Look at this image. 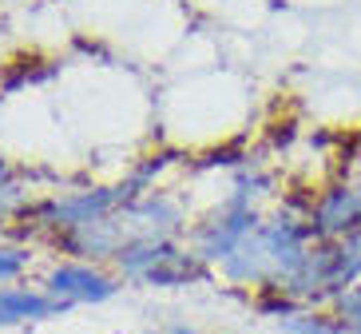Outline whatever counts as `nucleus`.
<instances>
[{
	"label": "nucleus",
	"instance_id": "5",
	"mask_svg": "<svg viewBox=\"0 0 361 334\" xmlns=\"http://www.w3.org/2000/svg\"><path fill=\"white\" fill-rule=\"evenodd\" d=\"M334 306H338V318L345 323V330L361 334V287H345L341 294H334Z\"/></svg>",
	"mask_w": 361,
	"mask_h": 334
},
{
	"label": "nucleus",
	"instance_id": "2",
	"mask_svg": "<svg viewBox=\"0 0 361 334\" xmlns=\"http://www.w3.org/2000/svg\"><path fill=\"white\" fill-rule=\"evenodd\" d=\"M48 291L68 302H104V299H111L116 282L92 267H60V270H52Z\"/></svg>",
	"mask_w": 361,
	"mask_h": 334
},
{
	"label": "nucleus",
	"instance_id": "1",
	"mask_svg": "<svg viewBox=\"0 0 361 334\" xmlns=\"http://www.w3.org/2000/svg\"><path fill=\"white\" fill-rule=\"evenodd\" d=\"M314 235H353L361 231V187H329L314 207Z\"/></svg>",
	"mask_w": 361,
	"mask_h": 334
},
{
	"label": "nucleus",
	"instance_id": "4",
	"mask_svg": "<svg viewBox=\"0 0 361 334\" xmlns=\"http://www.w3.org/2000/svg\"><path fill=\"white\" fill-rule=\"evenodd\" d=\"M286 330L294 334H345V323L338 314H294L286 323Z\"/></svg>",
	"mask_w": 361,
	"mask_h": 334
},
{
	"label": "nucleus",
	"instance_id": "6",
	"mask_svg": "<svg viewBox=\"0 0 361 334\" xmlns=\"http://www.w3.org/2000/svg\"><path fill=\"white\" fill-rule=\"evenodd\" d=\"M20 267H24V255H16V251H0V279H12Z\"/></svg>",
	"mask_w": 361,
	"mask_h": 334
},
{
	"label": "nucleus",
	"instance_id": "3",
	"mask_svg": "<svg viewBox=\"0 0 361 334\" xmlns=\"http://www.w3.org/2000/svg\"><path fill=\"white\" fill-rule=\"evenodd\" d=\"M60 311L56 299L44 294H28V291H0V323H24V318H48Z\"/></svg>",
	"mask_w": 361,
	"mask_h": 334
}]
</instances>
